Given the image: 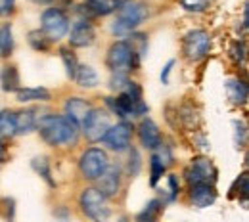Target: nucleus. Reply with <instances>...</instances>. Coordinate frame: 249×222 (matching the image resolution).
Returning <instances> with one entry per match:
<instances>
[{"mask_svg":"<svg viewBox=\"0 0 249 222\" xmlns=\"http://www.w3.org/2000/svg\"><path fill=\"white\" fill-rule=\"evenodd\" d=\"M0 85L4 92H16L19 88V73L14 65H6L0 71Z\"/></svg>","mask_w":249,"mask_h":222,"instance_id":"nucleus-21","label":"nucleus"},{"mask_svg":"<svg viewBox=\"0 0 249 222\" xmlns=\"http://www.w3.org/2000/svg\"><path fill=\"white\" fill-rule=\"evenodd\" d=\"M132 132H134L132 123H128L126 119H123L121 123H117V125H113V127L107 128V132H106L104 138H102V144H104L107 150L121 154V152H124V150L130 148Z\"/></svg>","mask_w":249,"mask_h":222,"instance_id":"nucleus-6","label":"nucleus"},{"mask_svg":"<svg viewBox=\"0 0 249 222\" xmlns=\"http://www.w3.org/2000/svg\"><path fill=\"white\" fill-rule=\"evenodd\" d=\"M16 136V113L10 109L0 111V140Z\"/></svg>","mask_w":249,"mask_h":222,"instance_id":"nucleus-23","label":"nucleus"},{"mask_svg":"<svg viewBox=\"0 0 249 222\" xmlns=\"http://www.w3.org/2000/svg\"><path fill=\"white\" fill-rule=\"evenodd\" d=\"M6 159V148H4V144H2V140H0V163Z\"/></svg>","mask_w":249,"mask_h":222,"instance_id":"nucleus-36","label":"nucleus"},{"mask_svg":"<svg viewBox=\"0 0 249 222\" xmlns=\"http://www.w3.org/2000/svg\"><path fill=\"white\" fill-rule=\"evenodd\" d=\"M60 58H62L63 65H65V71H67V77L69 79H73L75 77V73H77V58H75V54L71 52V48H67V46H62L60 48Z\"/></svg>","mask_w":249,"mask_h":222,"instance_id":"nucleus-27","label":"nucleus"},{"mask_svg":"<svg viewBox=\"0 0 249 222\" xmlns=\"http://www.w3.org/2000/svg\"><path fill=\"white\" fill-rule=\"evenodd\" d=\"M109 127H111V119H109V113L104 109H90V113L81 125L83 134L89 142H102L104 134Z\"/></svg>","mask_w":249,"mask_h":222,"instance_id":"nucleus-9","label":"nucleus"},{"mask_svg":"<svg viewBox=\"0 0 249 222\" xmlns=\"http://www.w3.org/2000/svg\"><path fill=\"white\" fill-rule=\"evenodd\" d=\"M38 134L50 146H69L77 142L79 125L69 121L65 115H44L36 121Z\"/></svg>","mask_w":249,"mask_h":222,"instance_id":"nucleus-1","label":"nucleus"},{"mask_svg":"<svg viewBox=\"0 0 249 222\" xmlns=\"http://www.w3.org/2000/svg\"><path fill=\"white\" fill-rule=\"evenodd\" d=\"M90 109H92V105L83 98H69L65 102V117L69 121H73L75 125H79V127L83 125V121L87 119Z\"/></svg>","mask_w":249,"mask_h":222,"instance_id":"nucleus-15","label":"nucleus"},{"mask_svg":"<svg viewBox=\"0 0 249 222\" xmlns=\"http://www.w3.org/2000/svg\"><path fill=\"white\" fill-rule=\"evenodd\" d=\"M180 4L188 12H203L209 8L211 0H180Z\"/></svg>","mask_w":249,"mask_h":222,"instance_id":"nucleus-32","label":"nucleus"},{"mask_svg":"<svg viewBox=\"0 0 249 222\" xmlns=\"http://www.w3.org/2000/svg\"><path fill=\"white\" fill-rule=\"evenodd\" d=\"M161 209H163V203L159 201V199H152L148 205H146V209L142 211V213H138V221H156L157 217H159V213H161Z\"/></svg>","mask_w":249,"mask_h":222,"instance_id":"nucleus-28","label":"nucleus"},{"mask_svg":"<svg viewBox=\"0 0 249 222\" xmlns=\"http://www.w3.org/2000/svg\"><path fill=\"white\" fill-rule=\"evenodd\" d=\"M14 50V33H12V25L4 23L0 25V56H10Z\"/></svg>","mask_w":249,"mask_h":222,"instance_id":"nucleus-24","label":"nucleus"},{"mask_svg":"<svg viewBox=\"0 0 249 222\" xmlns=\"http://www.w3.org/2000/svg\"><path fill=\"white\" fill-rule=\"evenodd\" d=\"M16 0H0V17H6L14 12Z\"/></svg>","mask_w":249,"mask_h":222,"instance_id":"nucleus-33","label":"nucleus"},{"mask_svg":"<svg viewBox=\"0 0 249 222\" xmlns=\"http://www.w3.org/2000/svg\"><path fill=\"white\" fill-rule=\"evenodd\" d=\"M209 50H211V36L207 31L196 29L184 36V54L190 62H199L207 58Z\"/></svg>","mask_w":249,"mask_h":222,"instance_id":"nucleus-10","label":"nucleus"},{"mask_svg":"<svg viewBox=\"0 0 249 222\" xmlns=\"http://www.w3.org/2000/svg\"><path fill=\"white\" fill-rule=\"evenodd\" d=\"M107 165H109V157L102 148H89L83 152V155L79 159L81 174L87 180H96L107 169Z\"/></svg>","mask_w":249,"mask_h":222,"instance_id":"nucleus-5","label":"nucleus"},{"mask_svg":"<svg viewBox=\"0 0 249 222\" xmlns=\"http://www.w3.org/2000/svg\"><path fill=\"white\" fill-rule=\"evenodd\" d=\"M27 40H29L33 50H36V52H48L50 50V38L40 31V29L29 33L27 34Z\"/></svg>","mask_w":249,"mask_h":222,"instance_id":"nucleus-26","label":"nucleus"},{"mask_svg":"<svg viewBox=\"0 0 249 222\" xmlns=\"http://www.w3.org/2000/svg\"><path fill=\"white\" fill-rule=\"evenodd\" d=\"M173 67H175V60H169L167 65L163 67V71H161V83H163V85H169V77H171Z\"/></svg>","mask_w":249,"mask_h":222,"instance_id":"nucleus-34","label":"nucleus"},{"mask_svg":"<svg viewBox=\"0 0 249 222\" xmlns=\"http://www.w3.org/2000/svg\"><path fill=\"white\" fill-rule=\"evenodd\" d=\"M224 86H226L228 100L232 103H236V105L246 103V100H248V86H246L244 81H240V79H228Z\"/></svg>","mask_w":249,"mask_h":222,"instance_id":"nucleus-19","label":"nucleus"},{"mask_svg":"<svg viewBox=\"0 0 249 222\" xmlns=\"http://www.w3.org/2000/svg\"><path fill=\"white\" fill-rule=\"evenodd\" d=\"M165 171H167V167L156 155H152V159H150V184L152 186H156L159 182V178L165 174Z\"/></svg>","mask_w":249,"mask_h":222,"instance_id":"nucleus-30","label":"nucleus"},{"mask_svg":"<svg viewBox=\"0 0 249 222\" xmlns=\"http://www.w3.org/2000/svg\"><path fill=\"white\" fill-rule=\"evenodd\" d=\"M148 19V6L136 0H124L117 8V17L111 25V33L117 36H126Z\"/></svg>","mask_w":249,"mask_h":222,"instance_id":"nucleus-2","label":"nucleus"},{"mask_svg":"<svg viewBox=\"0 0 249 222\" xmlns=\"http://www.w3.org/2000/svg\"><path fill=\"white\" fill-rule=\"evenodd\" d=\"M73 79H75L77 85L83 86V88H94V86L98 85V73L94 71L90 65H79Z\"/></svg>","mask_w":249,"mask_h":222,"instance_id":"nucleus-22","label":"nucleus"},{"mask_svg":"<svg viewBox=\"0 0 249 222\" xmlns=\"http://www.w3.org/2000/svg\"><path fill=\"white\" fill-rule=\"evenodd\" d=\"M36 109H23L16 113V134H29L36 128Z\"/></svg>","mask_w":249,"mask_h":222,"instance_id":"nucleus-17","label":"nucleus"},{"mask_svg":"<svg viewBox=\"0 0 249 222\" xmlns=\"http://www.w3.org/2000/svg\"><path fill=\"white\" fill-rule=\"evenodd\" d=\"M126 83H128V77H126L124 71H111V79H109V86H111V90L121 92L124 86H126Z\"/></svg>","mask_w":249,"mask_h":222,"instance_id":"nucleus-31","label":"nucleus"},{"mask_svg":"<svg viewBox=\"0 0 249 222\" xmlns=\"http://www.w3.org/2000/svg\"><path fill=\"white\" fill-rule=\"evenodd\" d=\"M190 199L197 209H205L209 205L215 203L217 199V191L213 182H196L190 184Z\"/></svg>","mask_w":249,"mask_h":222,"instance_id":"nucleus-14","label":"nucleus"},{"mask_svg":"<svg viewBox=\"0 0 249 222\" xmlns=\"http://www.w3.org/2000/svg\"><path fill=\"white\" fill-rule=\"evenodd\" d=\"M186 178L190 184L196 182H215L217 180V169L207 157L192 159V165L188 167Z\"/></svg>","mask_w":249,"mask_h":222,"instance_id":"nucleus-11","label":"nucleus"},{"mask_svg":"<svg viewBox=\"0 0 249 222\" xmlns=\"http://www.w3.org/2000/svg\"><path fill=\"white\" fill-rule=\"evenodd\" d=\"M121 2H124V0H119V4H121Z\"/></svg>","mask_w":249,"mask_h":222,"instance_id":"nucleus-38","label":"nucleus"},{"mask_svg":"<svg viewBox=\"0 0 249 222\" xmlns=\"http://www.w3.org/2000/svg\"><path fill=\"white\" fill-rule=\"evenodd\" d=\"M96 180H98V190H102L106 197H113L119 193L121 188V169L117 165H107V169Z\"/></svg>","mask_w":249,"mask_h":222,"instance_id":"nucleus-12","label":"nucleus"},{"mask_svg":"<svg viewBox=\"0 0 249 222\" xmlns=\"http://www.w3.org/2000/svg\"><path fill=\"white\" fill-rule=\"evenodd\" d=\"M79 203H81L83 213L87 217H90V219L100 221V219H106L109 215L107 197L102 193V190H98V188H87V190H83Z\"/></svg>","mask_w":249,"mask_h":222,"instance_id":"nucleus-8","label":"nucleus"},{"mask_svg":"<svg viewBox=\"0 0 249 222\" xmlns=\"http://www.w3.org/2000/svg\"><path fill=\"white\" fill-rule=\"evenodd\" d=\"M94 38H96V31H94L92 23L87 19L77 21L69 33V44L73 48H87L92 44Z\"/></svg>","mask_w":249,"mask_h":222,"instance_id":"nucleus-13","label":"nucleus"},{"mask_svg":"<svg viewBox=\"0 0 249 222\" xmlns=\"http://www.w3.org/2000/svg\"><path fill=\"white\" fill-rule=\"evenodd\" d=\"M42 33L50 38V42H58L69 33V17L60 8H48L40 16Z\"/></svg>","mask_w":249,"mask_h":222,"instance_id":"nucleus-4","label":"nucleus"},{"mask_svg":"<svg viewBox=\"0 0 249 222\" xmlns=\"http://www.w3.org/2000/svg\"><path fill=\"white\" fill-rule=\"evenodd\" d=\"M138 138H140V144L146 148V150H156L157 146L161 144V132L159 127L152 119H142L140 127H138Z\"/></svg>","mask_w":249,"mask_h":222,"instance_id":"nucleus-16","label":"nucleus"},{"mask_svg":"<svg viewBox=\"0 0 249 222\" xmlns=\"http://www.w3.org/2000/svg\"><path fill=\"white\" fill-rule=\"evenodd\" d=\"M85 8L94 14V16H109V14H115L117 8H119V0H87Z\"/></svg>","mask_w":249,"mask_h":222,"instance_id":"nucleus-20","label":"nucleus"},{"mask_svg":"<svg viewBox=\"0 0 249 222\" xmlns=\"http://www.w3.org/2000/svg\"><path fill=\"white\" fill-rule=\"evenodd\" d=\"M31 167L50 184V186H54V180H52V176H50V163H48V159L46 157H35L31 161Z\"/></svg>","mask_w":249,"mask_h":222,"instance_id":"nucleus-29","label":"nucleus"},{"mask_svg":"<svg viewBox=\"0 0 249 222\" xmlns=\"http://www.w3.org/2000/svg\"><path fill=\"white\" fill-rule=\"evenodd\" d=\"M128 36V44H130V48L140 56V58H144L146 56V52H148V36L144 34V33H128L126 34Z\"/></svg>","mask_w":249,"mask_h":222,"instance_id":"nucleus-25","label":"nucleus"},{"mask_svg":"<svg viewBox=\"0 0 249 222\" xmlns=\"http://www.w3.org/2000/svg\"><path fill=\"white\" fill-rule=\"evenodd\" d=\"M142 58L130 48V44L126 40H117L109 46L107 50V58L106 65L111 71H136L140 67Z\"/></svg>","mask_w":249,"mask_h":222,"instance_id":"nucleus-3","label":"nucleus"},{"mask_svg":"<svg viewBox=\"0 0 249 222\" xmlns=\"http://www.w3.org/2000/svg\"><path fill=\"white\" fill-rule=\"evenodd\" d=\"M35 4H38V6H44V4H50L52 0H33Z\"/></svg>","mask_w":249,"mask_h":222,"instance_id":"nucleus-37","label":"nucleus"},{"mask_svg":"<svg viewBox=\"0 0 249 222\" xmlns=\"http://www.w3.org/2000/svg\"><path fill=\"white\" fill-rule=\"evenodd\" d=\"M18 96V102L21 103H27V102H48L52 94L48 88L44 86H33V88H18L16 90Z\"/></svg>","mask_w":249,"mask_h":222,"instance_id":"nucleus-18","label":"nucleus"},{"mask_svg":"<svg viewBox=\"0 0 249 222\" xmlns=\"http://www.w3.org/2000/svg\"><path fill=\"white\" fill-rule=\"evenodd\" d=\"M169 188H171V199H175V197H177V193L180 191L177 174H171V176H169Z\"/></svg>","mask_w":249,"mask_h":222,"instance_id":"nucleus-35","label":"nucleus"},{"mask_svg":"<svg viewBox=\"0 0 249 222\" xmlns=\"http://www.w3.org/2000/svg\"><path fill=\"white\" fill-rule=\"evenodd\" d=\"M106 103L111 107V111L115 115H119L121 119H134L140 115L148 113V105L142 100H132L130 96H126L124 92H119L117 98H107Z\"/></svg>","mask_w":249,"mask_h":222,"instance_id":"nucleus-7","label":"nucleus"}]
</instances>
